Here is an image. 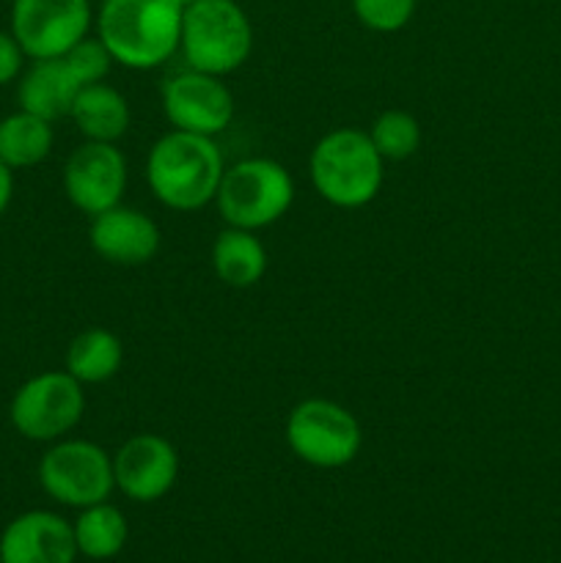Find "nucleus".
I'll return each instance as SVG.
<instances>
[{"instance_id":"obj_27","label":"nucleus","mask_w":561,"mask_h":563,"mask_svg":"<svg viewBox=\"0 0 561 563\" xmlns=\"http://www.w3.org/2000/svg\"><path fill=\"white\" fill-rule=\"evenodd\" d=\"M0 563H3V561H0Z\"/></svg>"},{"instance_id":"obj_16","label":"nucleus","mask_w":561,"mask_h":563,"mask_svg":"<svg viewBox=\"0 0 561 563\" xmlns=\"http://www.w3.org/2000/svg\"><path fill=\"white\" fill-rule=\"evenodd\" d=\"M69 119L75 121L86 141L116 143L127 135L132 115L127 97L119 88L108 82H94L77 91Z\"/></svg>"},{"instance_id":"obj_26","label":"nucleus","mask_w":561,"mask_h":563,"mask_svg":"<svg viewBox=\"0 0 561 563\" xmlns=\"http://www.w3.org/2000/svg\"><path fill=\"white\" fill-rule=\"evenodd\" d=\"M179 3L185 5V9H187V5H193V3H196V0H179Z\"/></svg>"},{"instance_id":"obj_15","label":"nucleus","mask_w":561,"mask_h":563,"mask_svg":"<svg viewBox=\"0 0 561 563\" xmlns=\"http://www.w3.org/2000/svg\"><path fill=\"white\" fill-rule=\"evenodd\" d=\"M80 88L64 58H44L33 60L31 69L22 75L16 99H20V110H28L53 124L58 119H69Z\"/></svg>"},{"instance_id":"obj_12","label":"nucleus","mask_w":561,"mask_h":563,"mask_svg":"<svg viewBox=\"0 0 561 563\" xmlns=\"http://www.w3.org/2000/svg\"><path fill=\"white\" fill-rule=\"evenodd\" d=\"M116 489L135 504H154L174 489L179 454L163 434H132L113 454Z\"/></svg>"},{"instance_id":"obj_5","label":"nucleus","mask_w":561,"mask_h":563,"mask_svg":"<svg viewBox=\"0 0 561 563\" xmlns=\"http://www.w3.org/2000/svg\"><path fill=\"white\" fill-rule=\"evenodd\" d=\"M220 218L226 225L262 231L278 223L295 203V179L280 163L270 157H248L226 165L218 196Z\"/></svg>"},{"instance_id":"obj_21","label":"nucleus","mask_w":561,"mask_h":563,"mask_svg":"<svg viewBox=\"0 0 561 563\" xmlns=\"http://www.w3.org/2000/svg\"><path fill=\"white\" fill-rule=\"evenodd\" d=\"M366 132L385 163L410 159L421 146V124H418L416 115L399 108L383 110Z\"/></svg>"},{"instance_id":"obj_7","label":"nucleus","mask_w":561,"mask_h":563,"mask_svg":"<svg viewBox=\"0 0 561 563\" xmlns=\"http://www.w3.org/2000/svg\"><path fill=\"white\" fill-rule=\"evenodd\" d=\"M38 484L72 509L102 504L116 489L113 456L91 440H55L38 462Z\"/></svg>"},{"instance_id":"obj_14","label":"nucleus","mask_w":561,"mask_h":563,"mask_svg":"<svg viewBox=\"0 0 561 563\" xmlns=\"http://www.w3.org/2000/svg\"><path fill=\"white\" fill-rule=\"evenodd\" d=\"M77 555L72 522L53 511H25L0 537L3 563H75Z\"/></svg>"},{"instance_id":"obj_11","label":"nucleus","mask_w":561,"mask_h":563,"mask_svg":"<svg viewBox=\"0 0 561 563\" xmlns=\"http://www.w3.org/2000/svg\"><path fill=\"white\" fill-rule=\"evenodd\" d=\"M127 190V159L116 143L86 141L64 165V192L88 218L119 207Z\"/></svg>"},{"instance_id":"obj_18","label":"nucleus","mask_w":561,"mask_h":563,"mask_svg":"<svg viewBox=\"0 0 561 563\" xmlns=\"http://www.w3.org/2000/svg\"><path fill=\"white\" fill-rule=\"evenodd\" d=\"M124 366V346L119 335L105 328L82 330L66 350V372L80 385H99L113 379Z\"/></svg>"},{"instance_id":"obj_23","label":"nucleus","mask_w":561,"mask_h":563,"mask_svg":"<svg viewBox=\"0 0 561 563\" xmlns=\"http://www.w3.org/2000/svg\"><path fill=\"white\" fill-rule=\"evenodd\" d=\"M64 64L69 66V71L75 75V80L80 86H94V82H105V77L110 75V66H113V58H110L108 47L102 42L91 36L80 38L69 53L61 55Z\"/></svg>"},{"instance_id":"obj_17","label":"nucleus","mask_w":561,"mask_h":563,"mask_svg":"<svg viewBox=\"0 0 561 563\" xmlns=\"http://www.w3.org/2000/svg\"><path fill=\"white\" fill-rule=\"evenodd\" d=\"M212 269L231 289H251L267 273V251L256 231L226 225L212 242Z\"/></svg>"},{"instance_id":"obj_8","label":"nucleus","mask_w":561,"mask_h":563,"mask_svg":"<svg viewBox=\"0 0 561 563\" xmlns=\"http://www.w3.org/2000/svg\"><path fill=\"white\" fill-rule=\"evenodd\" d=\"M86 412L82 385L69 372H44L28 379L11 399V423L36 443H55L69 434Z\"/></svg>"},{"instance_id":"obj_22","label":"nucleus","mask_w":561,"mask_h":563,"mask_svg":"<svg viewBox=\"0 0 561 563\" xmlns=\"http://www.w3.org/2000/svg\"><path fill=\"white\" fill-rule=\"evenodd\" d=\"M418 0H352L358 22L374 33H396L413 20Z\"/></svg>"},{"instance_id":"obj_6","label":"nucleus","mask_w":561,"mask_h":563,"mask_svg":"<svg viewBox=\"0 0 561 563\" xmlns=\"http://www.w3.org/2000/svg\"><path fill=\"white\" fill-rule=\"evenodd\" d=\"M286 443L306 465L336 471L355 462L363 432L358 418L339 401L302 399L286 418Z\"/></svg>"},{"instance_id":"obj_10","label":"nucleus","mask_w":561,"mask_h":563,"mask_svg":"<svg viewBox=\"0 0 561 563\" xmlns=\"http://www.w3.org/2000/svg\"><path fill=\"white\" fill-rule=\"evenodd\" d=\"M160 99H163L165 119L174 130L218 137L234 121V93L226 86L223 77L207 75V71H179L165 80Z\"/></svg>"},{"instance_id":"obj_24","label":"nucleus","mask_w":561,"mask_h":563,"mask_svg":"<svg viewBox=\"0 0 561 563\" xmlns=\"http://www.w3.org/2000/svg\"><path fill=\"white\" fill-rule=\"evenodd\" d=\"M22 58H25V53L16 44V38L11 33L0 31V86H6V82H11L20 75Z\"/></svg>"},{"instance_id":"obj_25","label":"nucleus","mask_w":561,"mask_h":563,"mask_svg":"<svg viewBox=\"0 0 561 563\" xmlns=\"http://www.w3.org/2000/svg\"><path fill=\"white\" fill-rule=\"evenodd\" d=\"M11 192H14V176H11L9 165L0 159V214H3L6 207L11 203Z\"/></svg>"},{"instance_id":"obj_2","label":"nucleus","mask_w":561,"mask_h":563,"mask_svg":"<svg viewBox=\"0 0 561 563\" xmlns=\"http://www.w3.org/2000/svg\"><path fill=\"white\" fill-rule=\"evenodd\" d=\"M226 159L215 137L170 130L152 146L146 181L163 207L174 212H198L218 196Z\"/></svg>"},{"instance_id":"obj_9","label":"nucleus","mask_w":561,"mask_h":563,"mask_svg":"<svg viewBox=\"0 0 561 563\" xmlns=\"http://www.w3.org/2000/svg\"><path fill=\"white\" fill-rule=\"evenodd\" d=\"M88 0H14L11 36L33 60L61 58L91 31Z\"/></svg>"},{"instance_id":"obj_4","label":"nucleus","mask_w":561,"mask_h":563,"mask_svg":"<svg viewBox=\"0 0 561 563\" xmlns=\"http://www.w3.org/2000/svg\"><path fill=\"white\" fill-rule=\"evenodd\" d=\"M179 49L187 66L226 77L253 53V25L237 0H196L182 16Z\"/></svg>"},{"instance_id":"obj_19","label":"nucleus","mask_w":561,"mask_h":563,"mask_svg":"<svg viewBox=\"0 0 561 563\" xmlns=\"http://www.w3.org/2000/svg\"><path fill=\"white\" fill-rule=\"evenodd\" d=\"M72 531H75L77 553L91 561L116 559L130 537L127 517L108 500L80 509L77 520L72 522Z\"/></svg>"},{"instance_id":"obj_1","label":"nucleus","mask_w":561,"mask_h":563,"mask_svg":"<svg viewBox=\"0 0 561 563\" xmlns=\"http://www.w3.org/2000/svg\"><path fill=\"white\" fill-rule=\"evenodd\" d=\"M182 16L185 5L179 0H102L97 36L113 64L154 69L179 49Z\"/></svg>"},{"instance_id":"obj_13","label":"nucleus","mask_w":561,"mask_h":563,"mask_svg":"<svg viewBox=\"0 0 561 563\" xmlns=\"http://www.w3.org/2000/svg\"><path fill=\"white\" fill-rule=\"evenodd\" d=\"M88 242L102 262L116 267H141L157 256L160 229L146 212L119 203L91 218Z\"/></svg>"},{"instance_id":"obj_3","label":"nucleus","mask_w":561,"mask_h":563,"mask_svg":"<svg viewBox=\"0 0 561 563\" xmlns=\"http://www.w3.org/2000/svg\"><path fill=\"white\" fill-rule=\"evenodd\" d=\"M311 185L336 209H361L377 198L385 179V159L366 130L339 126L317 141L308 159Z\"/></svg>"},{"instance_id":"obj_20","label":"nucleus","mask_w":561,"mask_h":563,"mask_svg":"<svg viewBox=\"0 0 561 563\" xmlns=\"http://www.w3.org/2000/svg\"><path fill=\"white\" fill-rule=\"evenodd\" d=\"M53 124L20 110L0 121V159L14 168H31L44 163L53 152Z\"/></svg>"}]
</instances>
